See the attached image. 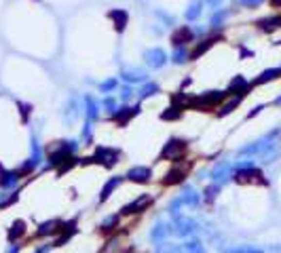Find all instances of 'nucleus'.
<instances>
[{"mask_svg":"<svg viewBox=\"0 0 281 253\" xmlns=\"http://www.w3.org/2000/svg\"><path fill=\"white\" fill-rule=\"evenodd\" d=\"M85 163H101L104 167H112L114 163H119V150L112 148H98L93 158H85Z\"/></svg>","mask_w":281,"mask_h":253,"instance_id":"1","label":"nucleus"},{"mask_svg":"<svg viewBox=\"0 0 281 253\" xmlns=\"http://www.w3.org/2000/svg\"><path fill=\"white\" fill-rule=\"evenodd\" d=\"M226 97V93L224 91H207V93H203L201 97H195L190 104L193 106H201V108H207V106H214V104H218V101H222Z\"/></svg>","mask_w":281,"mask_h":253,"instance_id":"2","label":"nucleus"},{"mask_svg":"<svg viewBox=\"0 0 281 253\" xmlns=\"http://www.w3.org/2000/svg\"><path fill=\"white\" fill-rule=\"evenodd\" d=\"M144 59L150 68H163L165 61H167V55H165L163 49H148L144 53Z\"/></svg>","mask_w":281,"mask_h":253,"instance_id":"3","label":"nucleus"},{"mask_svg":"<svg viewBox=\"0 0 281 253\" xmlns=\"http://www.w3.org/2000/svg\"><path fill=\"white\" fill-rule=\"evenodd\" d=\"M184 150H186V142H182V139H171V142L163 148V152H161V156H159V158H161V161L165 156H167V158H178V156H180V152H184Z\"/></svg>","mask_w":281,"mask_h":253,"instance_id":"4","label":"nucleus"},{"mask_svg":"<svg viewBox=\"0 0 281 253\" xmlns=\"http://www.w3.org/2000/svg\"><path fill=\"white\" fill-rule=\"evenodd\" d=\"M152 177V171L148 167H133L127 171V180H131V181H138V183H144V181H148Z\"/></svg>","mask_w":281,"mask_h":253,"instance_id":"5","label":"nucleus"},{"mask_svg":"<svg viewBox=\"0 0 281 253\" xmlns=\"http://www.w3.org/2000/svg\"><path fill=\"white\" fill-rule=\"evenodd\" d=\"M193 38H195V32L184 25V28H178V30L174 32V36H171V42H174L176 49H178V47H182L184 42H190Z\"/></svg>","mask_w":281,"mask_h":253,"instance_id":"6","label":"nucleus"},{"mask_svg":"<svg viewBox=\"0 0 281 253\" xmlns=\"http://www.w3.org/2000/svg\"><path fill=\"white\" fill-rule=\"evenodd\" d=\"M110 19L114 21V30L120 34V32H125V28H127L129 15H127V11H123V9H114V11H110Z\"/></svg>","mask_w":281,"mask_h":253,"instance_id":"7","label":"nucleus"},{"mask_svg":"<svg viewBox=\"0 0 281 253\" xmlns=\"http://www.w3.org/2000/svg\"><path fill=\"white\" fill-rule=\"evenodd\" d=\"M120 76L127 80V82H142V80H146V70H142V68H125L123 72H120Z\"/></svg>","mask_w":281,"mask_h":253,"instance_id":"8","label":"nucleus"},{"mask_svg":"<svg viewBox=\"0 0 281 253\" xmlns=\"http://www.w3.org/2000/svg\"><path fill=\"white\" fill-rule=\"evenodd\" d=\"M203 13V2L201 0H193V2L188 4V9L184 11V19L186 21H195V19H199Z\"/></svg>","mask_w":281,"mask_h":253,"instance_id":"9","label":"nucleus"},{"mask_svg":"<svg viewBox=\"0 0 281 253\" xmlns=\"http://www.w3.org/2000/svg\"><path fill=\"white\" fill-rule=\"evenodd\" d=\"M150 200H152V199H150V194H144V196H140V199H138V200H133L131 205L123 207V213H127V215H129V213H138V211H142V209H144L146 205H148Z\"/></svg>","mask_w":281,"mask_h":253,"instance_id":"10","label":"nucleus"},{"mask_svg":"<svg viewBox=\"0 0 281 253\" xmlns=\"http://www.w3.org/2000/svg\"><path fill=\"white\" fill-rule=\"evenodd\" d=\"M140 112V106H133V108H123V110H117V123L119 125H127V120H129L131 116H136V114Z\"/></svg>","mask_w":281,"mask_h":253,"instance_id":"11","label":"nucleus"},{"mask_svg":"<svg viewBox=\"0 0 281 253\" xmlns=\"http://www.w3.org/2000/svg\"><path fill=\"white\" fill-rule=\"evenodd\" d=\"M281 74V68H269V70H264L262 74L258 76L256 80H254V85H262V82H269V80H275L277 76Z\"/></svg>","mask_w":281,"mask_h":253,"instance_id":"12","label":"nucleus"},{"mask_svg":"<svg viewBox=\"0 0 281 253\" xmlns=\"http://www.w3.org/2000/svg\"><path fill=\"white\" fill-rule=\"evenodd\" d=\"M228 91L243 95V93L247 91V80L243 78V76H235V78L231 80V85H228Z\"/></svg>","mask_w":281,"mask_h":253,"instance_id":"13","label":"nucleus"},{"mask_svg":"<svg viewBox=\"0 0 281 253\" xmlns=\"http://www.w3.org/2000/svg\"><path fill=\"white\" fill-rule=\"evenodd\" d=\"M258 25H260V28H262L264 32L277 30L279 25H281V15H277V17H269V19H262V21H260Z\"/></svg>","mask_w":281,"mask_h":253,"instance_id":"14","label":"nucleus"},{"mask_svg":"<svg viewBox=\"0 0 281 253\" xmlns=\"http://www.w3.org/2000/svg\"><path fill=\"white\" fill-rule=\"evenodd\" d=\"M119 183H120V177H112V180H110V181H108V183H106V186H104V190H101V196H100V200H101V202H104V200L108 199V196H110V194H112V190H114V188H117V186H119Z\"/></svg>","mask_w":281,"mask_h":253,"instance_id":"15","label":"nucleus"},{"mask_svg":"<svg viewBox=\"0 0 281 253\" xmlns=\"http://www.w3.org/2000/svg\"><path fill=\"white\" fill-rule=\"evenodd\" d=\"M182 177H184V169H171L169 173L165 175L163 183H178V181H182Z\"/></svg>","mask_w":281,"mask_h":253,"instance_id":"16","label":"nucleus"},{"mask_svg":"<svg viewBox=\"0 0 281 253\" xmlns=\"http://www.w3.org/2000/svg\"><path fill=\"white\" fill-rule=\"evenodd\" d=\"M239 101H241V95H239V97H235V99H231L228 104L222 106V108H220V112H218V116H226V114H231V112L235 110V108L239 106Z\"/></svg>","mask_w":281,"mask_h":253,"instance_id":"17","label":"nucleus"},{"mask_svg":"<svg viewBox=\"0 0 281 253\" xmlns=\"http://www.w3.org/2000/svg\"><path fill=\"white\" fill-rule=\"evenodd\" d=\"M188 51L186 49H184V47H178L176 51H174V55H171V59H174V63H184V61H186L188 59Z\"/></svg>","mask_w":281,"mask_h":253,"instance_id":"18","label":"nucleus"},{"mask_svg":"<svg viewBox=\"0 0 281 253\" xmlns=\"http://www.w3.org/2000/svg\"><path fill=\"white\" fill-rule=\"evenodd\" d=\"M159 93V85L157 82H150V85H144V89L140 91V97L146 99V97H150V95H157Z\"/></svg>","mask_w":281,"mask_h":253,"instance_id":"19","label":"nucleus"},{"mask_svg":"<svg viewBox=\"0 0 281 253\" xmlns=\"http://www.w3.org/2000/svg\"><path fill=\"white\" fill-rule=\"evenodd\" d=\"M85 104H87V116H89V120H93L98 116V104H95L91 97H85Z\"/></svg>","mask_w":281,"mask_h":253,"instance_id":"20","label":"nucleus"},{"mask_svg":"<svg viewBox=\"0 0 281 253\" xmlns=\"http://www.w3.org/2000/svg\"><path fill=\"white\" fill-rule=\"evenodd\" d=\"M25 232V228H23V221H15V224L11 226V230H9V238L13 240L15 236H19V234H23Z\"/></svg>","mask_w":281,"mask_h":253,"instance_id":"21","label":"nucleus"},{"mask_svg":"<svg viewBox=\"0 0 281 253\" xmlns=\"http://www.w3.org/2000/svg\"><path fill=\"white\" fill-rule=\"evenodd\" d=\"M178 116H180V108H178V106H171L167 112H163V114H161V118H163V120H174V118H178Z\"/></svg>","mask_w":281,"mask_h":253,"instance_id":"22","label":"nucleus"},{"mask_svg":"<svg viewBox=\"0 0 281 253\" xmlns=\"http://www.w3.org/2000/svg\"><path fill=\"white\" fill-rule=\"evenodd\" d=\"M212 44H214V40H205V42H203V44H199V47L195 49V53L190 55V57H193V59H197V57H201V55L205 53V51H207L209 47H212Z\"/></svg>","mask_w":281,"mask_h":253,"instance_id":"23","label":"nucleus"},{"mask_svg":"<svg viewBox=\"0 0 281 253\" xmlns=\"http://www.w3.org/2000/svg\"><path fill=\"white\" fill-rule=\"evenodd\" d=\"M112 89H117V78H110V80H106V82H101V85H100L101 93H108V91H112Z\"/></svg>","mask_w":281,"mask_h":253,"instance_id":"24","label":"nucleus"},{"mask_svg":"<svg viewBox=\"0 0 281 253\" xmlns=\"http://www.w3.org/2000/svg\"><path fill=\"white\" fill-rule=\"evenodd\" d=\"M224 17H226V11L214 13V17H212V25H220L222 21H224Z\"/></svg>","mask_w":281,"mask_h":253,"instance_id":"25","label":"nucleus"},{"mask_svg":"<svg viewBox=\"0 0 281 253\" xmlns=\"http://www.w3.org/2000/svg\"><path fill=\"white\" fill-rule=\"evenodd\" d=\"M104 106L108 108V110H110V112H114V110H117V101H114V99H110V97H108L106 101H104Z\"/></svg>","mask_w":281,"mask_h":253,"instance_id":"26","label":"nucleus"},{"mask_svg":"<svg viewBox=\"0 0 281 253\" xmlns=\"http://www.w3.org/2000/svg\"><path fill=\"white\" fill-rule=\"evenodd\" d=\"M241 4H245V6H258L262 0H239Z\"/></svg>","mask_w":281,"mask_h":253,"instance_id":"27","label":"nucleus"},{"mask_svg":"<svg viewBox=\"0 0 281 253\" xmlns=\"http://www.w3.org/2000/svg\"><path fill=\"white\" fill-rule=\"evenodd\" d=\"M157 15L163 19V21H167V23H174V19H171L169 15H165V13H161V11H157Z\"/></svg>","mask_w":281,"mask_h":253,"instance_id":"28","label":"nucleus"},{"mask_svg":"<svg viewBox=\"0 0 281 253\" xmlns=\"http://www.w3.org/2000/svg\"><path fill=\"white\" fill-rule=\"evenodd\" d=\"M120 97H123V99H129V97H131V89H129V87H125V89H123V93H120Z\"/></svg>","mask_w":281,"mask_h":253,"instance_id":"29","label":"nucleus"},{"mask_svg":"<svg viewBox=\"0 0 281 253\" xmlns=\"http://www.w3.org/2000/svg\"><path fill=\"white\" fill-rule=\"evenodd\" d=\"M260 110H262V106H258V108H254V110L250 112V118H252V116H256V114H258Z\"/></svg>","mask_w":281,"mask_h":253,"instance_id":"30","label":"nucleus"},{"mask_svg":"<svg viewBox=\"0 0 281 253\" xmlns=\"http://www.w3.org/2000/svg\"><path fill=\"white\" fill-rule=\"evenodd\" d=\"M207 4H212V6H218V4H222V0H205Z\"/></svg>","mask_w":281,"mask_h":253,"instance_id":"31","label":"nucleus"},{"mask_svg":"<svg viewBox=\"0 0 281 253\" xmlns=\"http://www.w3.org/2000/svg\"><path fill=\"white\" fill-rule=\"evenodd\" d=\"M275 104H281V95H279V97L275 99Z\"/></svg>","mask_w":281,"mask_h":253,"instance_id":"32","label":"nucleus"}]
</instances>
